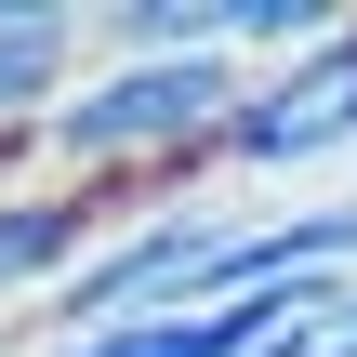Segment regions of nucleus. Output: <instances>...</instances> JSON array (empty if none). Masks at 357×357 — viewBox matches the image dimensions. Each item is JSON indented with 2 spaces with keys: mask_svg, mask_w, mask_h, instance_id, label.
<instances>
[{
  "mask_svg": "<svg viewBox=\"0 0 357 357\" xmlns=\"http://www.w3.org/2000/svg\"><path fill=\"white\" fill-rule=\"evenodd\" d=\"M238 93H252V66H225V53L106 66V79H66L26 146L66 159V185H106V172H159V185H172V172H212V132H225Z\"/></svg>",
  "mask_w": 357,
  "mask_h": 357,
  "instance_id": "f257e3e1",
  "label": "nucleus"
},
{
  "mask_svg": "<svg viewBox=\"0 0 357 357\" xmlns=\"http://www.w3.org/2000/svg\"><path fill=\"white\" fill-rule=\"evenodd\" d=\"M212 252H225V212H212V199H172V212H132V225H106V252H93V265L53 291V344H79V331H119V318H172V305H199Z\"/></svg>",
  "mask_w": 357,
  "mask_h": 357,
  "instance_id": "f03ea898",
  "label": "nucleus"
},
{
  "mask_svg": "<svg viewBox=\"0 0 357 357\" xmlns=\"http://www.w3.org/2000/svg\"><path fill=\"white\" fill-rule=\"evenodd\" d=\"M331 146H357V13L318 53L265 66V79L225 106V132H212V159H238V172H305V159H331Z\"/></svg>",
  "mask_w": 357,
  "mask_h": 357,
  "instance_id": "7ed1b4c3",
  "label": "nucleus"
},
{
  "mask_svg": "<svg viewBox=\"0 0 357 357\" xmlns=\"http://www.w3.org/2000/svg\"><path fill=\"white\" fill-rule=\"evenodd\" d=\"M106 225H132V212H119V199H93V185L0 199V305H26V291H66V278L106 252Z\"/></svg>",
  "mask_w": 357,
  "mask_h": 357,
  "instance_id": "20e7f679",
  "label": "nucleus"
},
{
  "mask_svg": "<svg viewBox=\"0 0 357 357\" xmlns=\"http://www.w3.org/2000/svg\"><path fill=\"white\" fill-rule=\"evenodd\" d=\"M265 318H291V278L278 291H225V305H172V318H119V331H79L53 357H252Z\"/></svg>",
  "mask_w": 357,
  "mask_h": 357,
  "instance_id": "39448f33",
  "label": "nucleus"
},
{
  "mask_svg": "<svg viewBox=\"0 0 357 357\" xmlns=\"http://www.w3.org/2000/svg\"><path fill=\"white\" fill-rule=\"evenodd\" d=\"M66 66H79V13L66 0H0V146H26L53 119Z\"/></svg>",
  "mask_w": 357,
  "mask_h": 357,
  "instance_id": "423d86ee",
  "label": "nucleus"
},
{
  "mask_svg": "<svg viewBox=\"0 0 357 357\" xmlns=\"http://www.w3.org/2000/svg\"><path fill=\"white\" fill-rule=\"evenodd\" d=\"M252 357H357V278H291V318H265Z\"/></svg>",
  "mask_w": 357,
  "mask_h": 357,
  "instance_id": "0eeeda50",
  "label": "nucleus"
},
{
  "mask_svg": "<svg viewBox=\"0 0 357 357\" xmlns=\"http://www.w3.org/2000/svg\"><path fill=\"white\" fill-rule=\"evenodd\" d=\"M331 26H344V13H318V0H225V66H238V53H278V66H291V53H318Z\"/></svg>",
  "mask_w": 357,
  "mask_h": 357,
  "instance_id": "6e6552de",
  "label": "nucleus"
}]
</instances>
